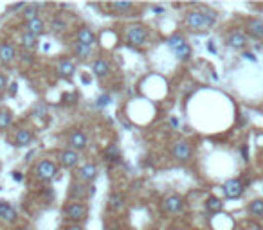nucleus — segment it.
<instances>
[{
    "mask_svg": "<svg viewBox=\"0 0 263 230\" xmlns=\"http://www.w3.org/2000/svg\"><path fill=\"white\" fill-rule=\"evenodd\" d=\"M216 22V13L213 11H191L186 16V25L191 31H205L214 25Z\"/></svg>",
    "mask_w": 263,
    "mask_h": 230,
    "instance_id": "obj_1",
    "label": "nucleus"
},
{
    "mask_svg": "<svg viewBox=\"0 0 263 230\" xmlns=\"http://www.w3.org/2000/svg\"><path fill=\"white\" fill-rule=\"evenodd\" d=\"M64 216L70 223H78L79 225L83 220H87L88 207L85 203H79V201H72V203L64 205Z\"/></svg>",
    "mask_w": 263,
    "mask_h": 230,
    "instance_id": "obj_2",
    "label": "nucleus"
},
{
    "mask_svg": "<svg viewBox=\"0 0 263 230\" xmlns=\"http://www.w3.org/2000/svg\"><path fill=\"white\" fill-rule=\"evenodd\" d=\"M58 172V166L53 162V160H40L36 166H34V176L42 180V182H51L54 180Z\"/></svg>",
    "mask_w": 263,
    "mask_h": 230,
    "instance_id": "obj_3",
    "label": "nucleus"
},
{
    "mask_svg": "<svg viewBox=\"0 0 263 230\" xmlns=\"http://www.w3.org/2000/svg\"><path fill=\"white\" fill-rule=\"evenodd\" d=\"M127 42L133 47H141L148 42V31L144 25H132L127 31Z\"/></svg>",
    "mask_w": 263,
    "mask_h": 230,
    "instance_id": "obj_4",
    "label": "nucleus"
},
{
    "mask_svg": "<svg viewBox=\"0 0 263 230\" xmlns=\"http://www.w3.org/2000/svg\"><path fill=\"white\" fill-rule=\"evenodd\" d=\"M162 209H164L166 214H179L184 209V198L179 196V194H171L162 201Z\"/></svg>",
    "mask_w": 263,
    "mask_h": 230,
    "instance_id": "obj_5",
    "label": "nucleus"
},
{
    "mask_svg": "<svg viewBox=\"0 0 263 230\" xmlns=\"http://www.w3.org/2000/svg\"><path fill=\"white\" fill-rule=\"evenodd\" d=\"M94 192V187L88 185V183H83V182H74L70 183V189H68V196L72 200H83V198L90 196Z\"/></svg>",
    "mask_w": 263,
    "mask_h": 230,
    "instance_id": "obj_6",
    "label": "nucleus"
},
{
    "mask_svg": "<svg viewBox=\"0 0 263 230\" xmlns=\"http://www.w3.org/2000/svg\"><path fill=\"white\" fill-rule=\"evenodd\" d=\"M58 162L62 168L65 169H74L76 166L79 164V153L78 151H74V149H64L58 157Z\"/></svg>",
    "mask_w": 263,
    "mask_h": 230,
    "instance_id": "obj_7",
    "label": "nucleus"
},
{
    "mask_svg": "<svg viewBox=\"0 0 263 230\" xmlns=\"http://www.w3.org/2000/svg\"><path fill=\"white\" fill-rule=\"evenodd\" d=\"M88 146V137L83 133L81 129H74L72 133L68 135V148L74 151H83Z\"/></svg>",
    "mask_w": 263,
    "mask_h": 230,
    "instance_id": "obj_8",
    "label": "nucleus"
},
{
    "mask_svg": "<svg viewBox=\"0 0 263 230\" xmlns=\"http://www.w3.org/2000/svg\"><path fill=\"white\" fill-rule=\"evenodd\" d=\"M224 192L229 200H236V198H240L242 196V192H244V183H242V180H238V178L227 180V182L224 183Z\"/></svg>",
    "mask_w": 263,
    "mask_h": 230,
    "instance_id": "obj_9",
    "label": "nucleus"
},
{
    "mask_svg": "<svg viewBox=\"0 0 263 230\" xmlns=\"http://www.w3.org/2000/svg\"><path fill=\"white\" fill-rule=\"evenodd\" d=\"M191 155H193V148H191L190 142H186V140H179L175 142L173 146V157L177 160H181V162H186V160H190Z\"/></svg>",
    "mask_w": 263,
    "mask_h": 230,
    "instance_id": "obj_10",
    "label": "nucleus"
},
{
    "mask_svg": "<svg viewBox=\"0 0 263 230\" xmlns=\"http://www.w3.org/2000/svg\"><path fill=\"white\" fill-rule=\"evenodd\" d=\"M78 176L83 183H90L98 178V166L96 164H85L78 169Z\"/></svg>",
    "mask_w": 263,
    "mask_h": 230,
    "instance_id": "obj_11",
    "label": "nucleus"
},
{
    "mask_svg": "<svg viewBox=\"0 0 263 230\" xmlns=\"http://www.w3.org/2000/svg\"><path fill=\"white\" fill-rule=\"evenodd\" d=\"M15 58H16V49L13 43L9 42L0 43V61L4 63V65H11V63L15 61Z\"/></svg>",
    "mask_w": 263,
    "mask_h": 230,
    "instance_id": "obj_12",
    "label": "nucleus"
},
{
    "mask_svg": "<svg viewBox=\"0 0 263 230\" xmlns=\"http://www.w3.org/2000/svg\"><path fill=\"white\" fill-rule=\"evenodd\" d=\"M34 142V133L31 129H18L15 135V146L16 148H27Z\"/></svg>",
    "mask_w": 263,
    "mask_h": 230,
    "instance_id": "obj_13",
    "label": "nucleus"
},
{
    "mask_svg": "<svg viewBox=\"0 0 263 230\" xmlns=\"http://www.w3.org/2000/svg\"><path fill=\"white\" fill-rule=\"evenodd\" d=\"M227 45H229L231 49L242 51V49H245V45H247V36H245L244 33L234 31V33H231L229 36H227Z\"/></svg>",
    "mask_w": 263,
    "mask_h": 230,
    "instance_id": "obj_14",
    "label": "nucleus"
},
{
    "mask_svg": "<svg viewBox=\"0 0 263 230\" xmlns=\"http://www.w3.org/2000/svg\"><path fill=\"white\" fill-rule=\"evenodd\" d=\"M58 72L60 76L68 79V77L74 76V72H76V63L72 59H68V58H64V59H60L58 63Z\"/></svg>",
    "mask_w": 263,
    "mask_h": 230,
    "instance_id": "obj_15",
    "label": "nucleus"
},
{
    "mask_svg": "<svg viewBox=\"0 0 263 230\" xmlns=\"http://www.w3.org/2000/svg\"><path fill=\"white\" fill-rule=\"evenodd\" d=\"M92 72H94V76L99 77V79H103V77H107L108 74H110V65H108L103 58H98V59H94L92 61Z\"/></svg>",
    "mask_w": 263,
    "mask_h": 230,
    "instance_id": "obj_16",
    "label": "nucleus"
},
{
    "mask_svg": "<svg viewBox=\"0 0 263 230\" xmlns=\"http://www.w3.org/2000/svg\"><path fill=\"white\" fill-rule=\"evenodd\" d=\"M76 42L83 43V45H90V47H92L94 42H96V34L92 33V29L79 27L78 33H76Z\"/></svg>",
    "mask_w": 263,
    "mask_h": 230,
    "instance_id": "obj_17",
    "label": "nucleus"
},
{
    "mask_svg": "<svg viewBox=\"0 0 263 230\" xmlns=\"http://www.w3.org/2000/svg\"><path fill=\"white\" fill-rule=\"evenodd\" d=\"M16 220V211L7 203V201H0V221L4 223H13Z\"/></svg>",
    "mask_w": 263,
    "mask_h": 230,
    "instance_id": "obj_18",
    "label": "nucleus"
},
{
    "mask_svg": "<svg viewBox=\"0 0 263 230\" xmlns=\"http://www.w3.org/2000/svg\"><path fill=\"white\" fill-rule=\"evenodd\" d=\"M247 33L256 40H263V20L253 18L249 20L247 24Z\"/></svg>",
    "mask_w": 263,
    "mask_h": 230,
    "instance_id": "obj_19",
    "label": "nucleus"
},
{
    "mask_svg": "<svg viewBox=\"0 0 263 230\" xmlns=\"http://www.w3.org/2000/svg\"><path fill=\"white\" fill-rule=\"evenodd\" d=\"M103 158H105V162H108V164H117L121 160V151H119V148H117L116 144H110V146L105 149Z\"/></svg>",
    "mask_w": 263,
    "mask_h": 230,
    "instance_id": "obj_20",
    "label": "nucleus"
},
{
    "mask_svg": "<svg viewBox=\"0 0 263 230\" xmlns=\"http://www.w3.org/2000/svg\"><path fill=\"white\" fill-rule=\"evenodd\" d=\"M25 33H29V34H33V36H42V34L45 33V22L42 18H36V20H33V22H29L27 24V29H25Z\"/></svg>",
    "mask_w": 263,
    "mask_h": 230,
    "instance_id": "obj_21",
    "label": "nucleus"
},
{
    "mask_svg": "<svg viewBox=\"0 0 263 230\" xmlns=\"http://www.w3.org/2000/svg\"><path fill=\"white\" fill-rule=\"evenodd\" d=\"M125 205V194L123 192H112L108 196V209L110 211H119Z\"/></svg>",
    "mask_w": 263,
    "mask_h": 230,
    "instance_id": "obj_22",
    "label": "nucleus"
},
{
    "mask_svg": "<svg viewBox=\"0 0 263 230\" xmlns=\"http://www.w3.org/2000/svg\"><path fill=\"white\" fill-rule=\"evenodd\" d=\"M40 4H29L24 7V13H22V16H24L25 24H29V22H33V20L40 18Z\"/></svg>",
    "mask_w": 263,
    "mask_h": 230,
    "instance_id": "obj_23",
    "label": "nucleus"
},
{
    "mask_svg": "<svg viewBox=\"0 0 263 230\" xmlns=\"http://www.w3.org/2000/svg\"><path fill=\"white\" fill-rule=\"evenodd\" d=\"M20 43H22V47H24L25 51H33V49H36V45H38V38L29 33H24L20 36Z\"/></svg>",
    "mask_w": 263,
    "mask_h": 230,
    "instance_id": "obj_24",
    "label": "nucleus"
},
{
    "mask_svg": "<svg viewBox=\"0 0 263 230\" xmlns=\"http://www.w3.org/2000/svg\"><path fill=\"white\" fill-rule=\"evenodd\" d=\"M11 122H13V114L7 108H2L0 110V131H5L11 126Z\"/></svg>",
    "mask_w": 263,
    "mask_h": 230,
    "instance_id": "obj_25",
    "label": "nucleus"
},
{
    "mask_svg": "<svg viewBox=\"0 0 263 230\" xmlns=\"http://www.w3.org/2000/svg\"><path fill=\"white\" fill-rule=\"evenodd\" d=\"M222 205H224V201L216 196H209L205 200V209L209 212H220L222 211Z\"/></svg>",
    "mask_w": 263,
    "mask_h": 230,
    "instance_id": "obj_26",
    "label": "nucleus"
},
{
    "mask_svg": "<svg viewBox=\"0 0 263 230\" xmlns=\"http://www.w3.org/2000/svg\"><path fill=\"white\" fill-rule=\"evenodd\" d=\"M184 43H188L184 40V36H182L181 33H175V34H171L170 38H168V45H170L171 51H177L179 47H182Z\"/></svg>",
    "mask_w": 263,
    "mask_h": 230,
    "instance_id": "obj_27",
    "label": "nucleus"
},
{
    "mask_svg": "<svg viewBox=\"0 0 263 230\" xmlns=\"http://www.w3.org/2000/svg\"><path fill=\"white\" fill-rule=\"evenodd\" d=\"M65 29H67V24H65V20L62 18V16H54V18L51 20V31H53L54 34L64 33Z\"/></svg>",
    "mask_w": 263,
    "mask_h": 230,
    "instance_id": "obj_28",
    "label": "nucleus"
},
{
    "mask_svg": "<svg viewBox=\"0 0 263 230\" xmlns=\"http://www.w3.org/2000/svg\"><path fill=\"white\" fill-rule=\"evenodd\" d=\"M74 53H76V56L78 58L85 59V58H88L90 54H92V47H90V45H83V43L76 42V45H74Z\"/></svg>",
    "mask_w": 263,
    "mask_h": 230,
    "instance_id": "obj_29",
    "label": "nucleus"
},
{
    "mask_svg": "<svg viewBox=\"0 0 263 230\" xmlns=\"http://www.w3.org/2000/svg\"><path fill=\"white\" fill-rule=\"evenodd\" d=\"M175 53V56L181 59V61H186V59H190L191 58V47H190V43H184L182 47H179L177 51H173Z\"/></svg>",
    "mask_w": 263,
    "mask_h": 230,
    "instance_id": "obj_30",
    "label": "nucleus"
},
{
    "mask_svg": "<svg viewBox=\"0 0 263 230\" xmlns=\"http://www.w3.org/2000/svg\"><path fill=\"white\" fill-rule=\"evenodd\" d=\"M249 212L253 216H263V200H254L249 205Z\"/></svg>",
    "mask_w": 263,
    "mask_h": 230,
    "instance_id": "obj_31",
    "label": "nucleus"
},
{
    "mask_svg": "<svg viewBox=\"0 0 263 230\" xmlns=\"http://www.w3.org/2000/svg\"><path fill=\"white\" fill-rule=\"evenodd\" d=\"M132 7H133L132 2H114L112 4V9L117 11V13H128Z\"/></svg>",
    "mask_w": 263,
    "mask_h": 230,
    "instance_id": "obj_32",
    "label": "nucleus"
},
{
    "mask_svg": "<svg viewBox=\"0 0 263 230\" xmlns=\"http://www.w3.org/2000/svg\"><path fill=\"white\" fill-rule=\"evenodd\" d=\"M96 105H98V108H105V106H108V105H110V96H108V94H105V96H99Z\"/></svg>",
    "mask_w": 263,
    "mask_h": 230,
    "instance_id": "obj_33",
    "label": "nucleus"
},
{
    "mask_svg": "<svg viewBox=\"0 0 263 230\" xmlns=\"http://www.w3.org/2000/svg\"><path fill=\"white\" fill-rule=\"evenodd\" d=\"M45 112H47V106L45 105H36L34 106V110H33V115H36V117H42V115H45Z\"/></svg>",
    "mask_w": 263,
    "mask_h": 230,
    "instance_id": "obj_34",
    "label": "nucleus"
},
{
    "mask_svg": "<svg viewBox=\"0 0 263 230\" xmlns=\"http://www.w3.org/2000/svg\"><path fill=\"white\" fill-rule=\"evenodd\" d=\"M7 86H9V85H7V77H5L4 74L0 72V94L7 90Z\"/></svg>",
    "mask_w": 263,
    "mask_h": 230,
    "instance_id": "obj_35",
    "label": "nucleus"
},
{
    "mask_svg": "<svg viewBox=\"0 0 263 230\" xmlns=\"http://www.w3.org/2000/svg\"><path fill=\"white\" fill-rule=\"evenodd\" d=\"M7 92H9L11 97H15L16 94H18V83H11V85L7 86Z\"/></svg>",
    "mask_w": 263,
    "mask_h": 230,
    "instance_id": "obj_36",
    "label": "nucleus"
},
{
    "mask_svg": "<svg viewBox=\"0 0 263 230\" xmlns=\"http://www.w3.org/2000/svg\"><path fill=\"white\" fill-rule=\"evenodd\" d=\"M65 230H85L81 225H78V223H70V225H67V229Z\"/></svg>",
    "mask_w": 263,
    "mask_h": 230,
    "instance_id": "obj_37",
    "label": "nucleus"
},
{
    "mask_svg": "<svg viewBox=\"0 0 263 230\" xmlns=\"http://www.w3.org/2000/svg\"><path fill=\"white\" fill-rule=\"evenodd\" d=\"M151 9H153V13H164V7H162V5H153Z\"/></svg>",
    "mask_w": 263,
    "mask_h": 230,
    "instance_id": "obj_38",
    "label": "nucleus"
},
{
    "mask_svg": "<svg viewBox=\"0 0 263 230\" xmlns=\"http://www.w3.org/2000/svg\"><path fill=\"white\" fill-rule=\"evenodd\" d=\"M207 49H209V53H211V54H216V47L213 45V42L207 43Z\"/></svg>",
    "mask_w": 263,
    "mask_h": 230,
    "instance_id": "obj_39",
    "label": "nucleus"
},
{
    "mask_svg": "<svg viewBox=\"0 0 263 230\" xmlns=\"http://www.w3.org/2000/svg\"><path fill=\"white\" fill-rule=\"evenodd\" d=\"M244 56L247 58V59H251V61H256V56H254V54H251V53H245Z\"/></svg>",
    "mask_w": 263,
    "mask_h": 230,
    "instance_id": "obj_40",
    "label": "nucleus"
},
{
    "mask_svg": "<svg viewBox=\"0 0 263 230\" xmlns=\"http://www.w3.org/2000/svg\"><path fill=\"white\" fill-rule=\"evenodd\" d=\"M13 178H15L16 182H20V180H22V174H20L18 171H15V172H13Z\"/></svg>",
    "mask_w": 263,
    "mask_h": 230,
    "instance_id": "obj_41",
    "label": "nucleus"
},
{
    "mask_svg": "<svg viewBox=\"0 0 263 230\" xmlns=\"http://www.w3.org/2000/svg\"><path fill=\"white\" fill-rule=\"evenodd\" d=\"M81 81L85 83V85H88V83H90V77H88V76H83V77H81Z\"/></svg>",
    "mask_w": 263,
    "mask_h": 230,
    "instance_id": "obj_42",
    "label": "nucleus"
},
{
    "mask_svg": "<svg viewBox=\"0 0 263 230\" xmlns=\"http://www.w3.org/2000/svg\"><path fill=\"white\" fill-rule=\"evenodd\" d=\"M242 153H244V160H249V157H247V148H242Z\"/></svg>",
    "mask_w": 263,
    "mask_h": 230,
    "instance_id": "obj_43",
    "label": "nucleus"
},
{
    "mask_svg": "<svg viewBox=\"0 0 263 230\" xmlns=\"http://www.w3.org/2000/svg\"><path fill=\"white\" fill-rule=\"evenodd\" d=\"M251 230H263L262 227H256V225H251Z\"/></svg>",
    "mask_w": 263,
    "mask_h": 230,
    "instance_id": "obj_44",
    "label": "nucleus"
},
{
    "mask_svg": "<svg viewBox=\"0 0 263 230\" xmlns=\"http://www.w3.org/2000/svg\"><path fill=\"white\" fill-rule=\"evenodd\" d=\"M15 230H29L27 227H18V229H15Z\"/></svg>",
    "mask_w": 263,
    "mask_h": 230,
    "instance_id": "obj_45",
    "label": "nucleus"
},
{
    "mask_svg": "<svg viewBox=\"0 0 263 230\" xmlns=\"http://www.w3.org/2000/svg\"><path fill=\"white\" fill-rule=\"evenodd\" d=\"M0 189H2V187H0Z\"/></svg>",
    "mask_w": 263,
    "mask_h": 230,
    "instance_id": "obj_46",
    "label": "nucleus"
}]
</instances>
